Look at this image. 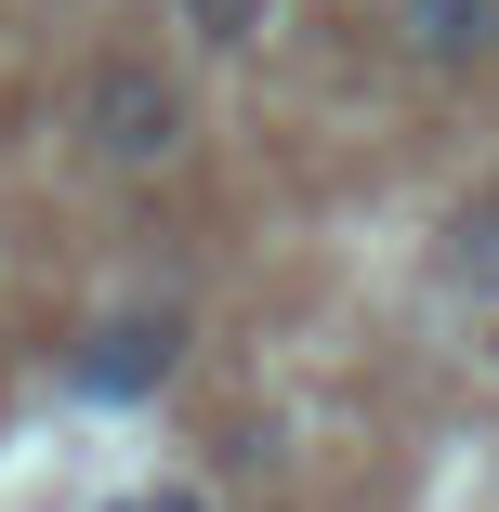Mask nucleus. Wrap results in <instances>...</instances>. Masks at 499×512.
<instances>
[{"label":"nucleus","mask_w":499,"mask_h":512,"mask_svg":"<svg viewBox=\"0 0 499 512\" xmlns=\"http://www.w3.org/2000/svg\"><path fill=\"white\" fill-rule=\"evenodd\" d=\"M79 145L106 158V171H158L184 145V79L145 66V53H106V66L79 79Z\"/></svg>","instance_id":"f257e3e1"},{"label":"nucleus","mask_w":499,"mask_h":512,"mask_svg":"<svg viewBox=\"0 0 499 512\" xmlns=\"http://www.w3.org/2000/svg\"><path fill=\"white\" fill-rule=\"evenodd\" d=\"M171 368H184V329H171V316H106V329L79 342V394H106V407L158 394Z\"/></svg>","instance_id":"f03ea898"},{"label":"nucleus","mask_w":499,"mask_h":512,"mask_svg":"<svg viewBox=\"0 0 499 512\" xmlns=\"http://www.w3.org/2000/svg\"><path fill=\"white\" fill-rule=\"evenodd\" d=\"M408 53H421V66H473V53H499V0H408Z\"/></svg>","instance_id":"7ed1b4c3"},{"label":"nucleus","mask_w":499,"mask_h":512,"mask_svg":"<svg viewBox=\"0 0 499 512\" xmlns=\"http://www.w3.org/2000/svg\"><path fill=\"white\" fill-rule=\"evenodd\" d=\"M447 276H473V289H499V197H473V211L447 224Z\"/></svg>","instance_id":"20e7f679"},{"label":"nucleus","mask_w":499,"mask_h":512,"mask_svg":"<svg viewBox=\"0 0 499 512\" xmlns=\"http://www.w3.org/2000/svg\"><path fill=\"white\" fill-rule=\"evenodd\" d=\"M263 14H276V0H184V27L211 40V53H237V40H263Z\"/></svg>","instance_id":"39448f33"},{"label":"nucleus","mask_w":499,"mask_h":512,"mask_svg":"<svg viewBox=\"0 0 499 512\" xmlns=\"http://www.w3.org/2000/svg\"><path fill=\"white\" fill-rule=\"evenodd\" d=\"M145 512H197V499H145Z\"/></svg>","instance_id":"423d86ee"}]
</instances>
